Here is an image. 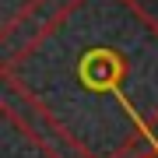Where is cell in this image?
I'll use <instances>...</instances> for the list:
<instances>
[{
	"label": "cell",
	"instance_id": "obj_1",
	"mask_svg": "<svg viewBox=\"0 0 158 158\" xmlns=\"http://www.w3.org/2000/svg\"><path fill=\"white\" fill-rule=\"evenodd\" d=\"M109 74H113V63H109L106 53H98V56L85 67V77L91 81V85H106V81H109Z\"/></svg>",
	"mask_w": 158,
	"mask_h": 158
}]
</instances>
